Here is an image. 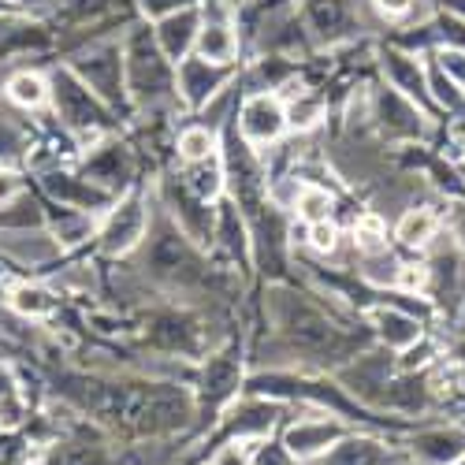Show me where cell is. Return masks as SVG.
<instances>
[{"label":"cell","mask_w":465,"mask_h":465,"mask_svg":"<svg viewBox=\"0 0 465 465\" xmlns=\"http://www.w3.org/2000/svg\"><path fill=\"white\" fill-rule=\"evenodd\" d=\"M149 235V205L142 193H124L108 205V216L101 220L97 246L108 257H127L134 253Z\"/></svg>","instance_id":"6"},{"label":"cell","mask_w":465,"mask_h":465,"mask_svg":"<svg viewBox=\"0 0 465 465\" xmlns=\"http://www.w3.org/2000/svg\"><path fill=\"white\" fill-rule=\"evenodd\" d=\"M71 74L83 86H90L108 108H120L127 97V79H124V42H97L83 49L71 64Z\"/></svg>","instance_id":"5"},{"label":"cell","mask_w":465,"mask_h":465,"mask_svg":"<svg viewBox=\"0 0 465 465\" xmlns=\"http://www.w3.org/2000/svg\"><path fill=\"white\" fill-rule=\"evenodd\" d=\"M42 465H108V450L94 443H60Z\"/></svg>","instance_id":"33"},{"label":"cell","mask_w":465,"mask_h":465,"mask_svg":"<svg viewBox=\"0 0 465 465\" xmlns=\"http://www.w3.org/2000/svg\"><path fill=\"white\" fill-rule=\"evenodd\" d=\"M253 465H298L287 450H283V443H257V450H253Z\"/></svg>","instance_id":"41"},{"label":"cell","mask_w":465,"mask_h":465,"mask_svg":"<svg viewBox=\"0 0 465 465\" xmlns=\"http://www.w3.org/2000/svg\"><path fill=\"white\" fill-rule=\"evenodd\" d=\"M0 250L15 261H26V264H45L60 253V242L53 239V231H42V227H5L0 231Z\"/></svg>","instance_id":"21"},{"label":"cell","mask_w":465,"mask_h":465,"mask_svg":"<svg viewBox=\"0 0 465 465\" xmlns=\"http://www.w3.org/2000/svg\"><path fill=\"white\" fill-rule=\"evenodd\" d=\"M351 242H354V250L365 253V257L383 253V250H387V223H383L376 213H361V216L354 220Z\"/></svg>","instance_id":"31"},{"label":"cell","mask_w":465,"mask_h":465,"mask_svg":"<svg viewBox=\"0 0 465 465\" xmlns=\"http://www.w3.org/2000/svg\"><path fill=\"white\" fill-rule=\"evenodd\" d=\"M413 8H417V0H372V12L383 23H402Z\"/></svg>","instance_id":"40"},{"label":"cell","mask_w":465,"mask_h":465,"mask_svg":"<svg viewBox=\"0 0 465 465\" xmlns=\"http://www.w3.org/2000/svg\"><path fill=\"white\" fill-rule=\"evenodd\" d=\"M90 235H94V216H90V213H79V209L60 213V220L53 223V239L60 242V250L79 246V242L90 239Z\"/></svg>","instance_id":"32"},{"label":"cell","mask_w":465,"mask_h":465,"mask_svg":"<svg viewBox=\"0 0 465 465\" xmlns=\"http://www.w3.org/2000/svg\"><path fill=\"white\" fill-rule=\"evenodd\" d=\"M417 465H450L465 454V424H436V429H420L410 440L406 450Z\"/></svg>","instance_id":"19"},{"label":"cell","mask_w":465,"mask_h":465,"mask_svg":"<svg viewBox=\"0 0 465 465\" xmlns=\"http://www.w3.org/2000/svg\"><path fill=\"white\" fill-rule=\"evenodd\" d=\"M8 305L26 321H49L56 313V294L42 283H15L8 291Z\"/></svg>","instance_id":"26"},{"label":"cell","mask_w":465,"mask_h":465,"mask_svg":"<svg viewBox=\"0 0 465 465\" xmlns=\"http://www.w3.org/2000/svg\"><path fill=\"white\" fill-rule=\"evenodd\" d=\"M15 198H23V179L12 168H0V209L12 205Z\"/></svg>","instance_id":"42"},{"label":"cell","mask_w":465,"mask_h":465,"mask_svg":"<svg viewBox=\"0 0 465 465\" xmlns=\"http://www.w3.org/2000/svg\"><path fill=\"white\" fill-rule=\"evenodd\" d=\"M395 454H391V443H383L369 432H346L328 454H324V465H387Z\"/></svg>","instance_id":"22"},{"label":"cell","mask_w":465,"mask_h":465,"mask_svg":"<svg viewBox=\"0 0 465 465\" xmlns=\"http://www.w3.org/2000/svg\"><path fill=\"white\" fill-rule=\"evenodd\" d=\"M268 313L287 342V351L298 354L302 361H317V365H346L358 358L361 339L346 331L324 305L313 298H305L291 287H272L268 291Z\"/></svg>","instance_id":"1"},{"label":"cell","mask_w":465,"mask_h":465,"mask_svg":"<svg viewBox=\"0 0 465 465\" xmlns=\"http://www.w3.org/2000/svg\"><path fill=\"white\" fill-rule=\"evenodd\" d=\"M395 291H402V294H429V261H406V264H399Z\"/></svg>","instance_id":"35"},{"label":"cell","mask_w":465,"mask_h":465,"mask_svg":"<svg viewBox=\"0 0 465 465\" xmlns=\"http://www.w3.org/2000/svg\"><path fill=\"white\" fill-rule=\"evenodd\" d=\"M231 5H242V0H231Z\"/></svg>","instance_id":"47"},{"label":"cell","mask_w":465,"mask_h":465,"mask_svg":"<svg viewBox=\"0 0 465 465\" xmlns=\"http://www.w3.org/2000/svg\"><path fill=\"white\" fill-rule=\"evenodd\" d=\"M145 272L168 287H198L209 280L198 246L175 223H164L157 235L145 239Z\"/></svg>","instance_id":"3"},{"label":"cell","mask_w":465,"mask_h":465,"mask_svg":"<svg viewBox=\"0 0 465 465\" xmlns=\"http://www.w3.org/2000/svg\"><path fill=\"white\" fill-rule=\"evenodd\" d=\"M5 97H8L15 108L34 112V108H45V104H49V97H53V83L45 79L42 71L23 67V71L8 74V83H5Z\"/></svg>","instance_id":"25"},{"label":"cell","mask_w":465,"mask_h":465,"mask_svg":"<svg viewBox=\"0 0 465 465\" xmlns=\"http://www.w3.org/2000/svg\"><path fill=\"white\" fill-rule=\"evenodd\" d=\"M198 387H202V391H198L202 410L209 406L213 413H220V410H227L231 402H235L239 387H242V354L235 351V346H223V351L205 358Z\"/></svg>","instance_id":"12"},{"label":"cell","mask_w":465,"mask_h":465,"mask_svg":"<svg viewBox=\"0 0 465 465\" xmlns=\"http://www.w3.org/2000/svg\"><path fill=\"white\" fill-rule=\"evenodd\" d=\"M443 231V216L432 209V205H410L399 223H395V239L410 250H429Z\"/></svg>","instance_id":"23"},{"label":"cell","mask_w":465,"mask_h":465,"mask_svg":"<svg viewBox=\"0 0 465 465\" xmlns=\"http://www.w3.org/2000/svg\"><path fill=\"white\" fill-rule=\"evenodd\" d=\"M53 101H56V115L67 124V131L79 138L83 145H97L104 142L108 120H112V108L79 79L71 74V67L56 71V83H53Z\"/></svg>","instance_id":"4"},{"label":"cell","mask_w":465,"mask_h":465,"mask_svg":"<svg viewBox=\"0 0 465 465\" xmlns=\"http://www.w3.org/2000/svg\"><path fill=\"white\" fill-rule=\"evenodd\" d=\"M436 8H440V12H447V15H454V19H461V23H465V0H436Z\"/></svg>","instance_id":"45"},{"label":"cell","mask_w":465,"mask_h":465,"mask_svg":"<svg viewBox=\"0 0 465 465\" xmlns=\"http://www.w3.org/2000/svg\"><path fill=\"white\" fill-rule=\"evenodd\" d=\"M183 186L190 193H198L202 202H220V193L227 186V175H223V164L213 157V161H202V164H183Z\"/></svg>","instance_id":"27"},{"label":"cell","mask_w":465,"mask_h":465,"mask_svg":"<svg viewBox=\"0 0 465 465\" xmlns=\"http://www.w3.org/2000/svg\"><path fill=\"white\" fill-rule=\"evenodd\" d=\"M365 321H369L372 335L380 339V346L391 354H406L410 346H417L424 339V321L413 317L402 305H372V309H365Z\"/></svg>","instance_id":"15"},{"label":"cell","mask_w":465,"mask_h":465,"mask_svg":"<svg viewBox=\"0 0 465 465\" xmlns=\"http://www.w3.org/2000/svg\"><path fill=\"white\" fill-rule=\"evenodd\" d=\"M283 112H287V127H294L298 134H309L313 127H321L324 112H328V97L305 83H291V97L283 101Z\"/></svg>","instance_id":"24"},{"label":"cell","mask_w":465,"mask_h":465,"mask_svg":"<svg viewBox=\"0 0 465 465\" xmlns=\"http://www.w3.org/2000/svg\"><path fill=\"white\" fill-rule=\"evenodd\" d=\"M124 79L127 97L138 108H157L175 101V64L157 49L153 26L138 23L124 37Z\"/></svg>","instance_id":"2"},{"label":"cell","mask_w":465,"mask_h":465,"mask_svg":"<svg viewBox=\"0 0 465 465\" xmlns=\"http://www.w3.org/2000/svg\"><path fill=\"white\" fill-rule=\"evenodd\" d=\"M19 145H23V134L8 120H0V157H15Z\"/></svg>","instance_id":"43"},{"label":"cell","mask_w":465,"mask_h":465,"mask_svg":"<svg viewBox=\"0 0 465 465\" xmlns=\"http://www.w3.org/2000/svg\"><path fill=\"white\" fill-rule=\"evenodd\" d=\"M164 205L172 213V223L193 246H213L216 235V209H209V202H202L198 193H190L183 186V179H168L164 186Z\"/></svg>","instance_id":"13"},{"label":"cell","mask_w":465,"mask_h":465,"mask_svg":"<svg viewBox=\"0 0 465 465\" xmlns=\"http://www.w3.org/2000/svg\"><path fill=\"white\" fill-rule=\"evenodd\" d=\"M239 138L250 149H264L276 145L287 131V112H283V97L280 94H246L239 104Z\"/></svg>","instance_id":"10"},{"label":"cell","mask_w":465,"mask_h":465,"mask_svg":"<svg viewBox=\"0 0 465 465\" xmlns=\"http://www.w3.org/2000/svg\"><path fill=\"white\" fill-rule=\"evenodd\" d=\"M436 64H440V71L447 74V79L465 94V49H454V45H440V49H432L429 53Z\"/></svg>","instance_id":"36"},{"label":"cell","mask_w":465,"mask_h":465,"mask_svg":"<svg viewBox=\"0 0 465 465\" xmlns=\"http://www.w3.org/2000/svg\"><path fill=\"white\" fill-rule=\"evenodd\" d=\"M424 79H429V94H432V104L440 112H461L465 108V94L447 79L429 53H424Z\"/></svg>","instance_id":"29"},{"label":"cell","mask_w":465,"mask_h":465,"mask_svg":"<svg viewBox=\"0 0 465 465\" xmlns=\"http://www.w3.org/2000/svg\"><path fill=\"white\" fill-rule=\"evenodd\" d=\"M346 432H351V424H342L335 413H317V417L291 420L287 429H283V436H280V443H283V450L298 465H305V461L324 458Z\"/></svg>","instance_id":"8"},{"label":"cell","mask_w":465,"mask_h":465,"mask_svg":"<svg viewBox=\"0 0 465 465\" xmlns=\"http://www.w3.org/2000/svg\"><path fill=\"white\" fill-rule=\"evenodd\" d=\"M220 149V138H216V127H205V124H190L179 131L175 138V153L183 164H202V161H213Z\"/></svg>","instance_id":"28"},{"label":"cell","mask_w":465,"mask_h":465,"mask_svg":"<svg viewBox=\"0 0 465 465\" xmlns=\"http://www.w3.org/2000/svg\"><path fill=\"white\" fill-rule=\"evenodd\" d=\"M0 406H15V380L8 365H0Z\"/></svg>","instance_id":"44"},{"label":"cell","mask_w":465,"mask_h":465,"mask_svg":"<svg viewBox=\"0 0 465 465\" xmlns=\"http://www.w3.org/2000/svg\"><path fill=\"white\" fill-rule=\"evenodd\" d=\"M380 71L391 90H399L402 97H410L424 115H440V108L432 104V94H429V79H424V60L406 53V49H383L380 53Z\"/></svg>","instance_id":"14"},{"label":"cell","mask_w":465,"mask_h":465,"mask_svg":"<svg viewBox=\"0 0 465 465\" xmlns=\"http://www.w3.org/2000/svg\"><path fill=\"white\" fill-rule=\"evenodd\" d=\"M302 26L313 45H339L358 34V15L351 0H302Z\"/></svg>","instance_id":"11"},{"label":"cell","mask_w":465,"mask_h":465,"mask_svg":"<svg viewBox=\"0 0 465 465\" xmlns=\"http://www.w3.org/2000/svg\"><path fill=\"white\" fill-rule=\"evenodd\" d=\"M291 209L298 213L302 223H321V220H331L335 198L324 186H317V183H302V190H298V198H294Z\"/></svg>","instance_id":"30"},{"label":"cell","mask_w":465,"mask_h":465,"mask_svg":"<svg viewBox=\"0 0 465 465\" xmlns=\"http://www.w3.org/2000/svg\"><path fill=\"white\" fill-rule=\"evenodd\" d=\"M83 175L94 179L101 190H108V193L120 198V190H127L131 179H134V157H131V149L124 142H108V138L97 142V145H90L86 149V172Z\"/></svg>","instance_id":"16"},{"label":"cell","mask_w":465,"mask_h":465,"mask_svg":"<svg viewBox=\"0 0 465 465\" xmlns=\"http://www.w3.org/2000/svg\"><path fill=\"white\" fill-rule=\"evenodd\" d=\"M450 465H465V454H461V458H458V461H450Z\"/></svg>","instance_id":"46"},{"label":"cell","mask_w":465,"mask_h":465,"mask_svg":"<svg viewBox=\"0 0 465 465\" xmlns=\"http://www.w3.org/2000/svg\"><path fill=\"white\" fill-rule=\"evenodd\" d=\"M257 443H261V440H223V443L213 450L209 465H253Z\"/></svg>","instance_id":"34"},{"label":"cell","mask_w":465,"mask_h":465,"mask_svg":"<svg viewBox=\"0 0 465 465\" xmlns=\"http://www.w3.org/2000/svg\"><path fill=\"white\" fill-rule=\"evenodd\" d=\"M231 79H235V67H220L190 53L183 64H175V101H183L190 112H202L231 86Z\"/></svg>","instance_id":"9"},{"label":"cell","mask_w":465,"mask_h":465,"mask_svg":"<svg viewBox=\"0 0 465 465\" xmlns=\"http://www.w3.org/2000/svg\"><path fill=\"white\" fill-rule=\"evenodd\" d=\"M443 231L454 239V246L465 253V198H458V202L447 205V213H443Z\"/></svg>","instance_id":"38"},{"label":"cell","mask_w":465,"mask_h":465,"mask_svg":"<svg viewBox=\"0 0 465 465\" xmlns=\"http://www.w3.org/2000/svg\"><path fill=\"white\" fill-rule=\"evenodd\" d=\"M372 127L387 142H420L432 127V115H424L410 97L383 83L372 90Z\"/></svg>","instance_id":"7"},{"label":"cell","mask_w":465,"mask_h":465,"mask_svg":"<svg viewBox=\"0 0 465 465\" xmlns=\"http://www.w3.org/2000/svg\"><path fill=\"white\" fill-rule=\"evenodd\" d=\"M149 346H157L161 354H179V358H193L202 351V328L186 313H161L153 317V324L145 328Z\"/></svg>","instance_id":"18"},{"label":"cell","mask_w":465,"mask_h":465,"mask_svg":"<svg viewBox=\"0 0 465 465\" xmlns=\"http://www.w3.org/2000/svg\"><path fill=\"white\" fill-rule=\"evenodd\" d=\"M42 186H45L49 198L60 202L64 209H79V213H90V216L101 213V209H108L115 202V193L101 190L94 179L74 175V172H49L42 179Z\"/></svg>","instance_id":"17"},{"label":"cell","mask_w":465,"mask_h":465,"mask_svg":"<svg viewBox=\"0 0 465 465\" xmlns=\"http://www.w3.org/2000/svg\"><path fill=\"white\" fill-rule=\"evenodd\" d=\"M198 5L202 0H138V8L149 23L161 19V15H172V12H183V8H198Z\"/></svg>","instance_id":"39"},{"label":"cell","mask_w":465,"mask_h":465,"mask_svg":"<svg viewBox=\"0 0 465 465\" xmlns=\"http://www.w3.org/2000/svg\"><path fill=\"white\" fill-rule=\"evenodd\" d=\"M198 26H202V8H183V12L153 19V37H157V49L172 64H183L193 53V37H198Z\"/></svg>","instance_id":"20"},{"label":"cell","mask_w":465,"mask_h":465,"mask_svg":"<svg viewBox=\"0 0 465 465\" xmlns=\"http://www.w3.org/2000/svg\"><path fill=\"white\" fill-rule=\"evenodd\" d=\"M342 235H339V227L335 220H321V223H309V250L321 253V257H331L339 250Z\"/></svg>","instance_id":"37"}]
</instances>
